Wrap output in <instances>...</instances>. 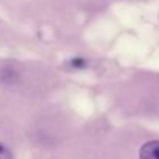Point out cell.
I'll use <instances>...</instances> for the list:
<instances>
[{
    "label": "cell",
    "instance_id": "3957f363",
    "mask_svg": "<svg viewBox=\"0 0 159 159\" xmlns=\"http://www.w3.org/2000/svg\"><path fill=\"white\" fill-rule=\"evenodd\" d=\"M0 159H13L11 151L5 145H2V143H0Z\"/></svg>",
    "mask_w": 159,
    "mask_h": 159
},
{
    "label": "cell",
    "instance_id": "6da1fadb",
    "mask_svg": "<svg viewBox=\"0 0 159 159\" xmlns=\"http://www.w3.org/2000/svg\"><path fill=\"white\" fill-rule=\"evenodd\" d=\"M139 157L140 159H159V140H150L143 143L140 148Z\"/></svg>",
    "mask_w": 159,
    "mask_h": 159
},
{
    "label": "cell",
    "instance_id": "7a4b0ae2",
    "mask_svg": "<svg viewBox=\"0 0 159 159\" xmlns=\"http://www.w3.org/2000/svg\"><path fill=\"white\" fill-rule=\"evenodd\" d=\"M70 66H72L73 69H84V67L88 66V61L83 59V58H73V59L70 61Z\"/></svg>",
    "mask_w": 159,
    "mask_h": 159
}]
</instances>
